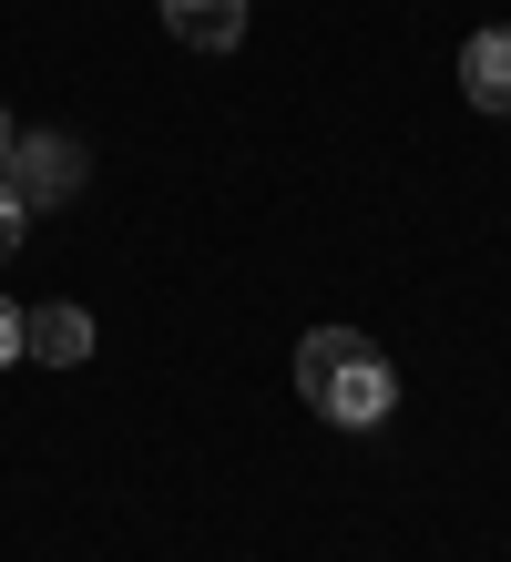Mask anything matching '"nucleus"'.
Segmentation results:
<instances>
[{
    "label": "nucleus",
    "mask_w": 511,
    "mask_h": 562,
    "mask_svg": "<svg viewBox=\"0 0 511 562\" xmlns=\"http://www.w3.org/2000/svg\"><path fill=\"white\" fill-rule=\"evenodd\" d=\"M297 400L327 429H379L399 409V369H389L379 338H358V327H307L297 338Z\"/></svg>",
    "instance_id": "1"
},
{
    "label": "nucleus",
    "mask_w": 511,
    "mask_h": 562,
    "mask_svg": "<svg viewBox=\"0 0 511 562\" xmlns=\"http://www.w3.org/2000/svg\"><path fill=\"white\" fill-rule=\"evenodd\" d=\"M0 184H11L21 205H73V194H82V144L73 134H11Z\"/></svg>",
    "instance_id": "2"
},
{
    "label": "nucleus",
    "mask_w": 511,
    "mask_h": 562,
    "mask_svg": "<svg viewBox=\"0 0 511 562\" xmlns=\"http://www.w3.org/2000/svg\"><path fill=\"white\" fill-rule=\"evenodd\" d=\"M21 358H42V369H82V358H92V317L82 307H21Z\"/></svg>",
    "instance_id": "3"
},
{
    "label": "nucleus",
    "mask_w": 511,
    "mask_h": 562,
    "mask_svg": "<svg viewBox=\"0 0 511 562\" xmlns=\"http://www.w3.org/2000/svg\"><path fill=\"white\" fill-rule=\"evenodd\" d=\"M460 92H470V113H511V31L460 42Z\"/></svg>",
    "instance_id": "4"
},
{
    "label": "nucleus",
    "mask_w": 511,
    "mask_h": 562,
    "mask_svg": "<svg viewBox=\"0 0 511 562\" xmlns=\"http://www.w3.org/2000/svg\"><path fill=\"white\" fill-rule=\"evenodd\" d=\"M164 31L185 52H235L246 42V0H164Z\"/></svg>",
    "instance_id": "5"
},
{
    "label": "nucleus",
    "mask_w": 511,
    "mask_h": 562,
    "mask_svg": "<svg viewBox=\"0 0 511 562\" xmlns=\"http://www.w3.org/2000/svg\"><path fill=\"white\" fill-rule=\"evenodd\" d=\"M21 215H31V205H21V194H11V184H0V256H11V246H21Z\"/></svg>",
    "instance_id": "6"
},
{
    "label": "nucleus",
    "mask_w": 511,
    "mask_h": 562,
    "mask_svg": "<svg viewBox=\"0 0 511 562\" xmlns=\"http://www.w3.org/2000/svg\"><path fill=\"white\" fill-rule=\"evenodd\" d=\"M11 358H21V307L0 296V369H11Z\"/></svg>",
    "instance_id": "7"
},
{
    "label": "nucleus",
    "mask_w": 511,
    "mask_h": 562,
    "mask_svg": "<svg viewBox=\"0 0 511 562\" xmlns=\"http://www.w3.org/2000/svg\"><path fill=\"white\" fill-rule=\"evenodd\" d=\"M0 154H11V113H0Z\"/></svg>",
    "instance_id": "8"
}]
</instances>
